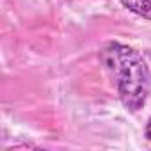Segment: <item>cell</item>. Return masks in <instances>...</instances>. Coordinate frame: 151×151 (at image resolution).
I'll return each instance as SVG.
<instances>
[{"label": "cell", "mask_w": 151, "mask_h": 151, "mask_svg": "<svg viewBox=\"0 0 151 151\" xmlns=\"http://www.w3.org/2000/svg\"><path fill=\"white\" fill-rule=\"evenodd\" d=\"M144 135H146V139H147V140H151V117H149V121H147V124H146Z\"/></svg>", "instance_id": "cell-3"}, {"label": "cell", "mask_w": 151, "mask_h": 151, "mask_svg": "<svg viewBox=\"0 0 151 151\" xmlns=\"http://www.w3.org/2000/svg\"><path fill=\"white\" fill-rule=\"evenodd\" d=\"M100 60L128 112H139L149 96L151 73L146 59L135 48L110 41L100 50Z\"/></svg>", "instance_id": "cell-1"}, {"label": "cell", "mask_w": 151, "mask_h": 151, "mask_svg": "<svg viewBox=\"0 0 151 151\" xmlns=\"http://www.w3.org/2000/svg\"><path fill=\"white\" fill-rule=\"evenodd\" d=\"M121 4L133 14L151 20V0H121Z\"/></svg>", "instance_id": "cell-2"}]
</instances>
